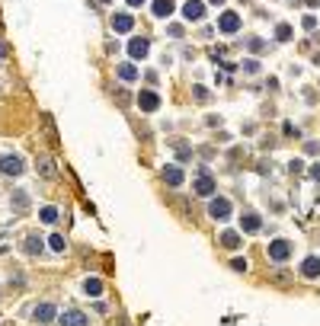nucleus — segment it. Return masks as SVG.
Returning <instances> with one entry per match:
<instances>
[{"label":"nucleus","instance_id":"5","mask_svg":"<svg viewBox=\"0 0 320 326\" xmlns=\"http://www.w3.org/2000/svg\"><path fill=\"white\" fill-rule=\"evenodd\" d=\"M240 26H244V23H240V13H234V10H224L221 19H218V29H221L224 35H234Z\"/></svg>","mask_w":320,"mask_h":326},{"label":"nucleus","instance_id":"14","mask_svg":"<svg viewBox=\"0 0 320 326\" xmlns=\"http://www.w3.org/2000/svg\"><path fill=\"white\" fill-rule=\"evenodd\" d=\"M218 243H221L224 250H240V243H244V240H240V234H237V230H224V234L218 237Z\"/></svg>","mask_w":320,"mask_h":326},{"label":"nucleus","instance_id":"32","mask_svg":"<svg viewBox=\"0 0 320 326\" xmlns=\"http://www.w3.org/2000/svg\"><path fill=\"white\" fill-rule=\"evenodd\" d=\"M311 176H314V179H320V167H311Z\"/></svg>","mask_w":320,"mask_h":326},{"label":"nucleus","instance_id":"12","mask_svg":"<svg viewBox=\"0 0 320 326\" xmlns=\"http://www.w3.org/2000/svg\"><path fill=\"white\" fill-rule=\"evenodd\" d=\"M259 227H263V218H259V214L247 211L244 218H240V230H247V234H256Z\"/></svg>","mask_w":320,"mask_h":326},{"label":"nucleus","instance_id":"13","mask_svg":"<svg viewBox=\"0 0 320 326\" xmlns=\"http://www.w3.org/2000/svg\"><path fill=\"white\" fill-rule=\"evenodd\" d=\"M173 7H176L173 0H154V3H151V13L157 16V19H167V16L173 13Z\"/></svg>","mask_w":320,"mask_h":326},{"label":"nucleus","instance_id":"27","mask_svg":"<svg viewBox=\"0 0 320 326\" xmlns=\"http://www.w3.org/2000/svg\"><path fill=\"white\" fill-rule=\"evenodd\" d=\"M244 70H247V74H256V70H259V64H256V61H247V64H244Z\"/></svg>","mask_w":320,"mask_h":326},{"label":"nucleus","instance_id":"4","mask_svg":"<svg viewBox=\"0 0 320 326\" xmlns=\"http://www.w3.org/2000/svg\"><path fill=\"white\" fill-rule=\"evenodd\" d=\"M26 170L23 157H16V154H3L0 157V173H7V176H19Z\"/></svg>","mask_w":320,"mask_h":326},{"label":"nucleus","instance_id":"22","mask_svg":"<svg viewBox=\"0 0 320 326\" xmlns=\"http://www.w3.org/2000/svg\"><path fill=\"white\" fill-rule=\"evenodd\" d=\"M48 246H52L54 253H61V250H68V240H64L61 234H52V237H48Z\"/></svg>","mask_w":320,"mask_h":326},{"label":"nucleus","instance_id":"30","mask_svg":"<svg viewBox=\"0 0 320 326\" xmlns=\"http://www.w3.org/2000/svg\"><path fill=\"white\" fill-rule=\"evenodd\" d=\"M189 154H192L189 147H186V144H179V160H189Z\"/></svg>","mask_w":320,"mask_h":326},{"label":"nucleus","instance_id":"16","mask_svg":"<svg viewBox=\"0 0 320 326\" xmlns=\"http://www.w3.org/2000/svg\"><path fill=\"white\" fill-rule=\"evenodd\" d=\"M301 275H304V278H320V259L317 256H307L304 266H301Z\"/></svg>","mask_w":320,"mask_h":326},{"label":"nucleus","instance_id":"3","mask_svg":"<svg viewBox=\"0 0 320 326\" xmlns=\"http://www.w3.org/2000/svg\"><path fill=\"white\" fill-rule=\"evenodd\" d=\"M231 211H234V205H231V198H212V202H208V214H212L214 221H228L231 218Z\"/></svg>","mask_w":320,"mask_h":326},{"label":"nucleus","instance_id":"31","mask_svg":"<svg viewBox=\"0 0 320 326\" xmlns=\"http://www.w3.org/2000/svg\"><path fill=\"white\" fill-rule=\"evenodd\" d=\"M141 3H147V0H128V7H141Z\"/></svg>","mask_w":320,"mask_h":326},{"label":"nucleus","instance_id":"17","mask_svg":"<svg viewBox=\"0 0 320 326\" xmlns=\"http://www.w3.org/2000/svg\"><path fill=\"white\" fill-rule=\"evenodd\" d=\"M84 294L87 297H99V294H103V281H99V278H87L84 281Z\"/></svg>","mask_w":320,"mask_h":326},{"label":"nucleus","instance_id":"7","mask_svg":"<svg viewBox=\"0 0 320 326\" xmlns=\"http://www.w3.org/2000/svg\"><path fill=\"white\" fill-rule=\"evenodd\" d=\"M266 253H269V259H272V262H285V259L291 256V243L288 240H272Z\"/></svg>","mask_w":320,"mask_h":326},{"label":"nucleus","instance_id":"18","mask_svg":"<svg viewBox=\"0 0 320 326\" xmlns=\"http://www.w3.org/2000/svg\"><path fill=\"white\" fill-rule=\"evenodd\" d=\"M23 250L29 253V256H38V253H42V240H38L36 234H29V237H26V243H23Z\"/></svg>","mask_w":320,"mask_h":326},{"label":"nucleus","instance_id":"1","mask_svg":"<svg viewBox=\"0 0 320 326\" xmlns=\"http://www.w3.org/2000/svg\"><path fill=\"white\" fill-rule=\"evenodd\" d=\"M54 317H58V307H54V304H48V301H42V304H36V307H32V323H38V326H48Z\"/></svg>","mask_w":320,"mask_h":326},{"label":"nucleus","instance_id":"6","mask_svg":"<svg viewBox=\"0 0 320 326\" xmlns=\"http://www.w3.org/2000/svg\"><path fill=\"white\" fill-rule=\"evenodd\" d=\"M183 19L186 23H202V19H205V3H202V0H186Z\"/></svg>","mask_w":320,"mask_h":326},{"label":"nucleus","instance_id":"29","mask_svg":"<svg viewBox=\"0 0 320 326\" xmlns=\"http://www.w3.org/2000/svg\"><path fill=\"white\" fill-rule=\"evenodd\" d=\"M317 26V16H304V29H314Z\"/></svg>","mask_w":320,"mask_h":326},{"label":"nucleus","instance_id":"33","mask_svg":"<svg viewBox=\"0 0 320 326\" xmlns=\"http://www.w3.org/2000/svg\"><path fill=\"white\" fill-rule=\"evenodd\" d=\"M0 58H7V45L3 42H0Z\"/></svg>","mask_w":320,"mask_h":326},{"label":"nucleus","instance_id":"10","mask_svg":"<svg viewBox=\"0 0 320 326\" xmlns=\"http://www.w3.org/2000/svg\"><path fill=\"white\" fill-rule=\"evenodd\" d=\"M87 323H90V317H87L84 310H77V307L61 313V326H87Z\"/></svg>","mask_w":320,"mask_h":326},{"label":"nucleus","instance_id":"11","mask_svg":"<svg viewBox=\"0 0 320 326\" xmlns=\"http://www.w3.org/2000/svg\"><path fill=\"white\" fill-rule=\"evenodd\" d=\"M183 170L179 167H163V182H167V186H173V189H179V186H183Z\"/></svg>","mask_w":320,"mask_h":326},{"label":"nucleus","instance_id":"19","mask_svg":"<svg viewBox=\"0 0 320 326\" xmlns=\"http://www.w3.org/2000/svg\"><path fill=\"white\" fill-rule=\"evenodd\" d=\"M10 202H13V208H16V211H26V208H29V195H26L23 189H16Z\"/></svg>","mask_w":320,"mask_h":326},{"label":"nucleus","instance_id":"9","mask_svg":"<svg viewBox=\"0 0 320 326\" xmlns=\"http://www.w3.org/2000/svg\"><path fill=\"white\" fill-rule=\"evenodd\" d=\"M147 51H151V42H147L144 35H138V38H131V42H128V54H131L135 61L147 58Z\"/></svg>","mask_w":320,"mask_h":326},{"label":"nucleus","instance_id":"25","mask_svg":"<svg viewBox=\"0 0 320 326\" xmlns=\"http://www.w3.org/2000/svg\"><path fill=\"white\" fill-rule=\"evenodd\" d=\"M38 170H42V176H54V167H52V160H42V167H38Z\"/></svg>","mask_w":320,"mask_h":326},{"label":"nucleus","instance_id":"24","mask_svg":"<svg viewBox=\"0 0 320 326\" xmlns=\"http://www.w3.org/2000/svg\"><path fill=\"white\" fill-rule=\"evenodd\" d=\"M231 269H234V272H247V259H244V256L231 259Z\"/></svg>","mask_w":320,"mask_h":326},{"label":"nucleus","instance_id":"34","mask_svg":"<svg viewBox=\"0 0 320 326\" xmlns=\"http://www.w3.org/2000/svg\"><path fill=\"white\" fill-rule=\"evenodd\" d=\"M212 3H214V7H221V3H224V0H212Z\"/></svg>","mask_w":320,"mask_h":326},{"label":"nucleus","instance_id":"8","mask_svg":"<svg viewBox=\"0 0 320 326\" xmlns=\"http://www.w3.org/2000/svg\"><path fill=\"white\" fill-rule=\"evenodd\" d=\"M138 106H141V112H157L160 109V96L154 90H141L138 93Z\"/></svg>","mask_w":320,"mask_h":326},{"label":"nucleus","instance_id":"21","mask_svg":"<svg viewBox=\"0 0 320 326\" xmlns=\"http://www.w3.org/2000/svg\"><path fill=\"white\" fill-rule=\"evenodd\" d=\"M119 77L122 80H138V68L135 64H119Z\"/></svg>","mask_w":320,"mask_h":326},{"label":"nucleus","instance_id":"35","mask_svg":"<svg viewBox=\"0 0 320 326\" xmlns=\"http://www.w3.org/2000/svg\"><path fill=\"white\" fill-rule=\"evenodd\" d=\"M103 3H109V0H103Z\"/></svg>","mask_w":320,"mask_h":326},{"label":"nucleus","instance_id":"15","mask_svg":"<svg viewBox=\"0 0 320 326\" xmlns=\"http://www.w3.org/2000/svg\"><path fill=\"white\" fill-rule=\"evenodd\" d=\"M112 29L115 32H131V29H135V19H131L128 13H115L112 16Z\"/></svg>","mask_w":320,"mask_h":326},{"label":"nucleus","instance_id":"23","mask_svg":"<svg viewBox=\"0 0 320 326\" xmlns=\"http://www.w3.org/2000/svg\"><path fill=\"white\" fill-rule=\"evenodd\" d=\"M275 38H279V42H288V38H291V26L288 23H279V26H275Z\"/></svg>","mask_w":320,"mask_h":326},{"label":"nucleus","instance_id":"2","mask_svg":"<svg viewBox=\"0 0 320 326\" xmlns=\"http://www.w3.org/2000/svg\"><path fill=\"white\" fill-rule=\"evenodd\" d=\"M192 189H196V195L212 198V195H214V189H218V182L212 179V173H208V170H202V173L196 176V182H192Z\"/></svg>","mask_w":320,"mask_h":326},{"label":"nucleus","instance_id":"20","mask_svg":"<svg viewBox=\"0 0 320 326\" xmlns=\"http://www.w3.org/2000/svg\"><path fill=\"white\" fill-rule=\"evenodd\" d=\"M38 218H42V224H54V221H58V208H54V205H45L42 211H38Z\"/></svg>","mask_w":320,"mask_h":326},{"label":"nucleus","instance_id":"28","mask_svg":"<svg viewBox=\"0 0 320 326\" xmlns=\"http://www.w3.org/2000/svg\"><path fill=\"white\" fill-rule=\"evenodd\" d=\"M196 99H198V103H205V99H208V90H205V86H196Z\"/></svg>","mask_w":320,"mask_h":326},{"label":"nucleus","instance_id":"26","mask_svg":"<svg viewBox=\"0 0 320 326\" xmlns=\"http://www.w3.org/2000/svg\"><path fill=\"white\" fill-rule=\"evenodd\" d=\"M247 48H250V51H259V48H263V38H250V42H247Z\"/></svg>","mask_w":320,"mask_h":326}]
</instances>
